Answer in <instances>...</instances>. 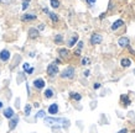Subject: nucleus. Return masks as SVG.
<instances>
[{
  "instance_id": "23",
  "label": "nucleus",
  "mask_w": 135,
  "mask_h": 133,
  "mask_svg": "<svg viewBox=\"0 0 135 133\" xmlns=\"http://www.w3.org/2000/svg\"><path fill=\"white\" fill-rule=\"evenodd\" d=\"M62 41H63V37H62L61 35H57V36L55 37V42H56V43H61Z\"/></svg>"
},
{
  "instance_id": "6",
  "label": "nucleus",
  "mask_w": 135,
  "mask_h": 133,
  "mask_svg": "<svg viewBox=\"0 0 135 133\" xmlns=\"http://www.w3.org/2000/svg\"><path fill=\"white\" fill-rule=\"evenodd\" d=\"M45 80L44 79H36V80H33V86L36 89H42V88H45Z\"/></svg>"
},
{
  "instance_id": "31",
  "label": "nucleus",
  "mask_w": 135,
  "mask_h": 133,
  "mask_svg": "<svg viewBox=\"0 0 135 133\" xmlns=\"http://www.w3.org/2000/svg\"><path fill=\"white\" fill-rule=\"evenodd\" d=\"M44 28H45V25H38V30H41V31H42V30H44Z\"/></svg>"
},
{
  "instance_id": "3",
  "label": "nucleus",
  "mask_w": 135,
  "mask_h": 133,
  "mask_svg": "<svg viewBox=\"0 0 135 133\" xmlns=\"http://www.w3.org/2000/svg\"><path fill=\"white\" fill-rule=\"evenodd\" d=\"M58 73V67L55 63H52V64H50L49 67H47V74H49L50 77H55V75H57Z\"/></svg>"
},
{
  "instance_id": "19",
  "label": "nucleus",
  "mask_w": 135,
  "mask_h": 133,
  "mask_svg": "<svg viewBox=\"0 0 135 133\" xmlns=\"http://www.w3.org/2000/svg\"><path fill=\"white\" fill-rule=\"evenodd\" d=\"M71 97H72V99H74L76 101H79L81 99H82V96H81L78 93H71Z\"/></svg>"
},
{
  "instance_id": "1",
  "label": "nucleus",
  "mask_w": 135,
  "mask_h": 133,
  "mask_svg": "<svg viewBox=\"0 0 135 133\" xmlns=\"http://www.w3.org/2000/svg\"><path fill=\"white\" fill-rule=\"evenodd\" d=\"M45 122L47 123V125L50 126H55V125H61V123H63V126H68V120H66V118H53V117H46L45 118Z\"/></svg>"
},
{
  "instance_id": "10",
  "label": "nucleus",
  "mask_w": 135,
  "mask_h": 133,
  "mask_svg": "<svg viewBox=\"0 0 135 133\" xmlns=\"http://www.w3.org/2000/svg\"><path fill=\"white\" fill-rule=\"evenodd\" d=\"M49 112L51 113V115H56V113L58 112V105L57 104H52V105H50Z\"/></svg>"
},
{
  "instance_id": "28",
  "label": "nucleus",
  "mask_w": 135,
  "mask_h": 133,
  "mask_svg": "<svg viewBox=\"0 0 135 133\" xmlns=\"http://www.w3.org/2000/svg\"><path fill=\"white\" fill-rule=\"evenodd\" d=\"M83 48V42L82 41H81V42H78V49H79V51H81V49Z\"/></svg>"
},
{
  "instance_id": "9",
  "label": "nucleus",
  "mask_w": 135,
  "mask_h": 133,
  "mask_svg": "<svg viewBox=\"0 0 135 133\" xmlns=\"http://www.w3.org/2000/svg\"><path fill=\"white\" fill-rule=\"evenodd\" d=\"M123 25H124V21L123 20H117L114 24L112 25V30H113V31H115V30H118V28L122 27Z\"/></svg>"
},
{
  "instance_id": "18",
  "label": "nucleus",
  "mask_w": 135,
  "mask_h": 133,
  "mask_svg": "<svg viewBox=\"0 0 135 133\" xmlns=\"http://www.w3.org/2000/svg\"><path fill=\"white\" fill-rule=\"evenodd\" d=\"M122 101L124 102V105H125V106L130 105V100H129V97H128L127 95H122Z\"/></svg>"
},
{
  "instance_id": "21",
  "label": "nucleus",
  "mask_w": 135,
  "mask_h": 133,
  "mask_svg": "<svg viewBox=\"0 0 135 133\" xmlns=\"http://www.w3.org/2000/svg\"><path fill=\"white\" fill-rule=\"evenodd\" d=\"M45 96L47 97V99H50V97H52L53 96V91L51 90V89H47L45 91Z\"/></svg>"
},
{
  "instance_id": "27",
  "label": "nucleus",
  "mask_w": 135,
  "mask_h": 133,
  "mask_svg": "<svg viewBox=\"0 0 135 133\" xmlns=\"http://www.w3.org/2000/svg\"><path fill=\"white\" fill-rule=\"evenodd\" d=\"M88 62H89V59H88V58H83V59H82V64L84 65V64H87Z\"/></svg>"
},
{
  "instance_id": "30",
  "label": "nucleus",
  "mask_w": 135,
  "mask_h": 133,
  "mask_svg": "<svg viewBox=\"0 0 135 133\" xmlns=\"http://www.w3.org/2000/svg\"><path fill=\"white\" fill-rule=\"evenodd\" d=\"M93 88L94 89H99V88H100V84H99V83H95V84L93 85Z\"/></svg>"
},
{
  "instance_id": "15",
  "label": "nucleus",
  "mask_w": 135,
  "mask_h": 133,
  "mask_svg": "<svg viewBox=\"0 0 135 133\" xmlns=\"http://www.w3.org/2000/svg\"><path fill=\"white\" fill-rule=\"evenodd\" d=\"M77 41H78V36H77V35H74V36H72V38L68 41V46H70V47H73Z\"/></svg>"
},
{
  "instance_id": "8",
  "label": "nucleus",
  "mask_w": 135,
  "mask_h": 133,
  "mask_svg": "<svg viewBox=\"0 0 135 133\" xmlns=\"http://www.w3.org/2000/svg\"><path fill=\"white\" fill-rule=\"evenodd\" d=\"M36 19V15L35 14H25L24 16L21 17V20L22 21H32Z\"/></svg>"
},
{
  "instance_id": "32",
  "label": "nucleus",
  "mask_w": 135,
  "mask_h": 133,
  "mask_svg": "<svg viewBox=\"0 0 135 133\" xmlns=\"http://www.w3.org/2000/svg\"><path fill=\"white\" fill-rule=\"evenodd\" d=\"M87 1H88V3H89L90 5H92V4H94V3H95V0H87Z\"/></svg>"
},
{
  "instance_id": "34",
  "label": "nucleus",
  "mask_w": 135,
  "mask_h": 133,
  "mask_svg": "<svg viewBox=\"0 0 135 133\" xmlns=\"http://www.w3.org/2000/svg\"><path fill=\"white\" fill-rule=\"evenodd\" d=\"M84 74H86V77H88V74H89V70H86V72H84Z\"/></svg>"
},
{
  "instance_id": "35",
  "label": "nucleus",
  "mask_w": 135,
  "mask_h": 133,
  "mask_svg": "<svg viewBox=\"0 0 135 133\" xmlns=\"http://www.w3.org/2000/svg\"><path fill=\"white\" fill-rule=\"evenodd\" d=\"M1 107H3V102H0V109H1Z\"/></svg>"
},
{
  "instance_id": "16",
  "label": "nucleus",
  "mask_w": 135,
  "mask_h": 133,
  "mask_svg": "<svg viewBox=\"0 0 135 133\" xmlns=\"http://www.w3.org/2000/svg\"><path fill=\"white\" fill-rule=\"evenodd\" d=\"M58 53H60V56L63 57V58L68 57V54H70V53H68V51H67V49H65V48H61L60 51H58Z\"/></svg>"
},
{
  "instance_id": "25",
  "label": "nucleus",
  "mask_w": 135,
  "mask_h": 133,
  "mask_svg": "<svg viewBox=\"0 0 135 133\" xmlns=\"http://www.w3.org/2000/svg\"><path fill=\"white\" fill-rule=\"evenodd\" d=\"M27 8H29V0L24 1V4H22V10H26Z\"/></svg>"
},
{
  "instance_id": "13",
  "label": "nucleus",
  "mask_w": 135,
  "mask_h": 133,
  "mask_svg": "<svg viewBox=\"0 0 135 133\" xmlns=\"http://www.w3.org/2000/svg\"><path fill=\"white\" fill-rule=\"evenodd\" d=\"M4 116L6 117V118H11V117H14V110H12L11 107H8V109L4 111Z\"/></svg>"
},
{
  "instance_id": "7",
  "label": "nucleus",
  "mask_w": 135,
  "mask_h": 133,
  "mask_svg": "<svg viewBox=\"0 0 135 133\" xmlns=\"http://www.w3.org/2000/svg\"><path fill=\"white\" fill-rule=\"evenodd\" d=\"M118 43L120 47H128V46H129V38H128V37H120L118 41Z\"/></svg>"
},
{
  "instance_id": "26",
  "label": "nucleus",
  "mask_w": 135,
  "mask_h": 133,
  "mask_svg": "<svg viewBox=\"0 0 135 133\" xmlns=\"http://www.w3.org/2000/svg\"><path fill=\"white\" fill-rule=\"evenodd\" d=\"M22 68H24V70L26 72V70H27V69L30 68V64H29V63H24V65H22Z\"/></svg>"
},
{
  "instance_id": "24",
  "label": "nucleus",
  "mask_w": 135,
  "mask_h": 133,
  "mask_svg": "<svg viewBox=\"0 0 135 133\" xmlns=\"http://www.w3.org/2000/svg\"><path fill=\"white\" fill-rule=\"evenodd\" d=\"M42 117H45V111H38L37 112V115H36V118H42Z\"/></svg>"
},
{
  "instance_id": "33",
  "label": "nucleus",
  "mask_w": 135,
  "mask_h": 133,
  "mask_svg": "<svg viewBox=\"0 0 135 133\" xmlns=\"http://www.w3.org/2000/svg\"><path fill=\"white\" fill-rule=\"evenodd\" d=\"M127 132H128V131H127L125 128H124V129H122V131H119L118 133H127Z\"/></svg>"
},
{
  "instance_id": "12",
  "label": "nucleus",
  "mask_w": 135,
  "mask_h": 133,
  "mask_svg": "<svg viewBox=\"0 0 135 133\" xmlns=\"http://www.w3.org/2000/svg\"><path fill=\"white\" fill-rule=\"evenodd\" d=\"M29 36H30V38H37V37H38V30H36V28H30Z\"/></svg>"
},
{
  "instance_id": "20",
  "label": "nucleus",
  "mask_w": 135,
  "mask_h": 133,
  "mask_svg": "<svg viewBox=\"0 0 135 133\" xmlns=\"http://www.w3.org/2000/svg\"><path fill=\"white\" fill-rule=\"evenodd\" d=\"M50 19H51L53 22H57L58 21V16L56 14H53V12H50Z\"/></svg>"
},
{
  "instance_id": "17",
  "label": "nucleus",
  "mask_w": 135,
  "mask_h": 133,
  "mask_svg": "<svg viewBox=\"0 0 135 133\" xmlns=\"http://www.w3.org/2000/svg\"><path fill=\"white\" fill-rule=\"evenodd\" d=\"M50 4H51V6H52L53 9L60 8V1H58V0H50Z\"/></svg>"
},
{
  "instance_id": "14",
  "label": "nucleus",
  "mask_w": 135,
  "mask_h": 133,
  "mask_svg": "<svg viewBox=\"0 0 135 133\" xmlns=\"http://www.w3.org/2000/svg\"><path fill=\"white\" fill-rule=\"evenodd\" d=\"M120 64H122V67H124V68H128V67L131 64V62H130V59H128V58H123L122 62H120Z\"/></svg>"
},
{
  "instance_id": "4",
  "label": "nucleus",
  "mask_w": 135,
  "mask_h": 133,
  "mask_svg": "<svg viewBox=\"0 0 135 133\" xmlns=\"http://www.w3.org/2000/svg\"><path fill=\"white\" fill-rule=\"evenodd\" d=\"M102 42V36L99 35V33H94V35H92V37H90V43L92 44H98Z\"/></svg>"
},
{
  "instance_id": "11",
  "label": "nucleus",
  "mask_w": 135,
  "mask_h": 133,
  "mask_svg": "<svg viewBox=\"0 0 135 133\" xmlns=\"http://www.w3.org/2000/svg\"><path fill=\"white\" fill-rule=\"evenodd\" d=\"M17 122H19V117L15 116V117H11V121H10V123H9V127H10V129H14L15 127H16Z\"/></svg>"
},
{
  "instance_id": "5",
  "label": "nucleus",
  "mask_w": 135,
  "mask_h": 133,
  "mask_svg": "<svg viewBox=\"0 0 135 133\" xmlns=\"http://www.w3.org/2000/svg\"><path fill=\"white\" fill-rule=\"evenodd\" d=\"M9 58H10V52H9L8 49H3L0 52V61L6 62V61H9Z\"/></svg>"
},
{
  "instance_id": "2",
  "label": "nucleus",
  "mask_w": 135,
  "mask_h": 133,
  "mask_svg": "<svg viewBox=\"0 0 135 133\" xmlns=\"http://www.w3.org/2000/svg\"><path fill=\"white\" fill-rule=\"evenodd\" d=\"M74 77V68L73 67H67V68L61 73V78L63 79H72Z\"/></svg>"
},
{
  "instance_id": "29",
  "label": "nucleus",
  "mask_w": 135,
  "mask_h": 133,
  "mask_svg": "<svg viewBox=\"0 0 135 133\" xmlns=\"http://www.w3.org/2000/svg\"><path fill=\"white\" fill-rule=\"evenodd\" d=\"M26 73H27V74H32V73H33V68H32V67H31V68H29L27 70H26Z\"/></svg>"
},
{
  "instance_id": "22",
  "label": "nucleus",
  "mask_w": 135,
  "mask_h": 133,
  "mask_svg": "<svg viewBox=\"0 0 135 133\" xmlns=\"http://www.w3.org/2000/svg\"><path fill=\"white\" fill-rule=\"evenodd\" d=\"M30 112H31V105H26L25 106V115L29 116Z\"/></svg>"
}]
</instances>
